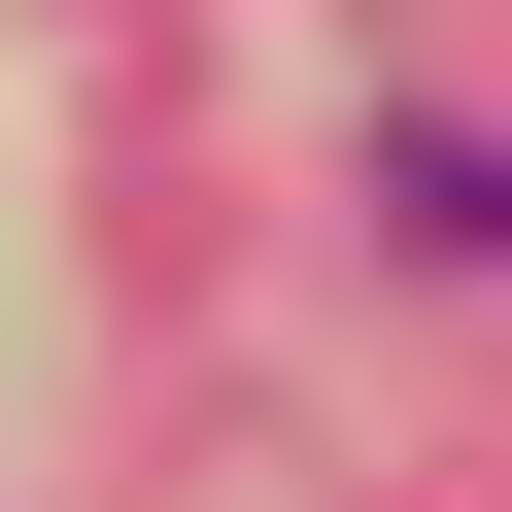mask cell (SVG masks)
I'll return each mask as SVG.
<instances>
[{"instance_id":"6da1fadb","label":"cell","mask_w":512,"mask_h":512,"mask_svg":"<svg viewBox=\"0 0 512 512\" xmlns=\"http://www.w3.org/2000/svg\"><path fill=\"white\" fill-rule=\"evenodd\" d=\"M376 239H410V274H512V137L410 103V137H376Z\"/></svg>"}]
</instances>
